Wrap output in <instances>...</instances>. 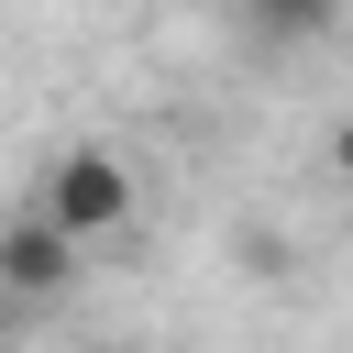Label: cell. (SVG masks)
<instances>
[{
    "mask_svg": "<svg viewBox=\"0 0 353 353\" xmlns=\"http://www.w3.org/2000/svg\"><path fill=\"white\" fill-rule=\"evenodd\" d=\"M77 265H88V254H77L44 210H11V221H0V298H11V309H22V298H66Z\"/></svg>",
    "mask_w": 353,
    "mask_h": 353,
    "instance_id": "cell-2",
    "label": "cell"
},
{
    "mask_svg": "<svg viewBox=\"0 0 353 353\" xmlns=\"http://www.w3.org/2000/svg\"><path fill=\"white\" fill-rule=\"evenodd\" d=\"M33 210L88 254L99 232H121V221H132V165H121L110 143H66V154L44 165V199H33Z\"/></svg>",
    "mask_w": 353,
    "mask_h": 353,
    "instance_id": "cell-1",
    "label": "cell"
},
{
    "mask_svg": "<svg viewBox=\"0 0 353 353\" xmlns=\"http://www.w3.org/2000/svg\"><path fill=\"white\" fill-rule=\"evenodd\" d=\"M0 320H11V298H0Z\"/></svg>",
    "mask_w": 353,
    "mask_h": 353,
    "instance_id": "cell-5",
    "label": "cell"
},
{
    "mask_svg": "<svg viewBox=\"0 0 353 353\" xmlns=\"http://www.w3.org/2000/svg\"><path fill=\"white\" fill-rule=\"evenodd\" d=\"M88 353H143V342H88Z\"/></svg>",
    "mask_w": 353,
    "mask_h": 353,
    "instance_id": "cell-4",
    "label": "cell"
},
{
    "mask_svg": "<svg viewBox=\"0 0 353 353\" xmlns=\"http://www.w3.org/2000/svg\"><path fill=\"white\" fill-rule=\"evenodd\" d=\"M331 176H342V188H353V110H342V121H331Z\"/></svg>",
    "mask_w": 353,
    "mask_h": 353,
    "instance_id": "cell-3",
    "label": "cell"
}]
</instances>
